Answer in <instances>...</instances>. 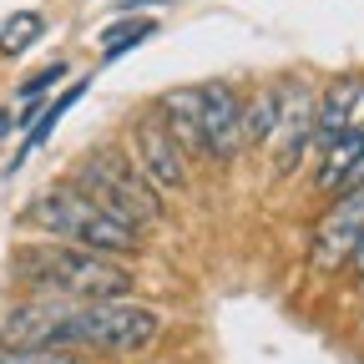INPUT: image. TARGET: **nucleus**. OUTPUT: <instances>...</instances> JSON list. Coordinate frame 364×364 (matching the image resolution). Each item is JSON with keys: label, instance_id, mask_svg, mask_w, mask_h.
Wrapping results in <instances>:
<instances>
[{"label": "nucleus", "instance_id": "1", "mask_svg": "<svg viewBox=\"0 0 364 364\" xmlns=\"http://www.w3.org/2000/svg\"><path fill=\"white\" fill-rule=\"evenodd\" d=\"M16 273L41 289V294H56V299H122L132 289V273L122 263H112V253H91L76 243H26L16 248Z\"/></svg>", "mask_w": 364, "mask_h": 364}, {"label": "nucleus", "instance_id": "2", "mask_svg": "<svg viewBox=\"0 0 364 364\" xmlns=\"http://www.w3.org/2000/svg\"><path fill=\"white\" fill-rule=\"evenodd\" d=\"M26 223L51 233L56 243H76V248H91V253H136V228H127L122 218H112L102 203H91L76 182H61V188H46L31 208H26Z\"/></svg>", "mask_w": 364, "mask_h": 364}, {"label": "nucleus", "instance_id": "3", "mask_svg": "<svg viewBox=\"0 0 364 364\" xmlns=\"http://www.w3.org/2000/svg\"><path fill=\"white\" fill-rule=\"evenodd\" d=\"M71 182L91 198V203H102L112 218H122L127 228H142V223H157L162 218V198L157 188L136 172L117 147H97V152H86L71 172Z\"/></svg>", "mask_w": 364, "mask_h": 364}, {"label": "nucleus", "instance_id": "4", "mask_svg": "<svg viewBox=\"0 0 364 364\" xmlns=\"http://www.w3.org/2000/svg\"><path fill=\"white\" fill-rule=\"evenodd\" d=\"M157 339V314L147 304L132 299H91L76 304L66 329H61V349H107V354H136Z\"/></svg>", "mask_w": 364, "mask_h": 364}, {"label": "nucleus", "instance_id": "5", "mask_svg": "<svg viewBox=\"0 0 364 364\" xmlns=\"http://www.w3.org/2000/svg\"><path fill=\"white\" fill-rule=\"evenodd\" d=\"M132 147H136V162H142V177L152 182L157 193H182V188H188V152L177 147V136L162 127L157 112L136 117Z\"/></svg>", "mask_w": 364, "mask_h": 364}, {"label": "nucleus", "instance_id": "6", "mask_svg": "<svg viewBox=\"0 0 364 364\" xmlns=\"http://www.w3.org/2000/svg\"><path fill=\"white\" fill-rule=\"evenodd\" d=\"M309 142H314V97H309V86H304L299 76H289V81H284V102H279V122H273V132H268L273 172L289 177V172L304 162Z\"/></svg>", "mask_w": 364, "mask_h": 364}, {"label": "nucleus", "instance_id": "7", "mask_svg": "<svg viewBox=\"0 0 364 364\" xmlns=\"http://www.w3.org/2000/svg\"><path fill=\"white\" fill-rule=\"evenodd\" d=\"M76 299L46 294L36 304H16L0 318V349H61V329L71 318Z\"/></svg>", "mask_w": 364, "mask_h": 364}, {"label": "nucleus", "instance_id": "8", "mask_svg": "<svg viewBox=\"0 0 364 364\" xmlns=\"http://www.w3.org/2000/svg\"><path fill=\"white\" fill-rule=\"evenodd\" d=\"M359 233H364V182L344 188V198L318 218V228H314V268L334 273L344 258H354Z\"/></svg>", "mask_w": 364, "mask_h": 364}, {"label": "nucleus", "instance_id": "9", "mask_svg": "<svg viewBox=\"0 0 364 364\" xmlns=\"http://www.w3.org/2000/svg\"><path fill=\"white\" fill-rule=\"evenodd\" d=\"M203 91V157L233 162L243 152V102L228 81H208Z\"/></svg>", "mask_w": 364, "mask_h": 364}, {"label": "nucleus", "instance_id": "10", "mask_svg": "<svg viewBox=\"0 0 364 364\" xmlns=\"http://www.w3.org/2000/svg\"><path fill=\"white\" fill-rule=\"evenodd\" d=\"M157 117H162V127L177 136L182 152H198V157H203V91H198V86L167 91L162 107H157Z\"/></svg>", "mask_w": 364, "mask_h": 364}, {"label": "nucleus", "instance_id": "11", "mask_svg": "<svg viewBox=\"0 0 364 364\" xmlns=\"http://www.w3.org/2000/svg\"><path fill=\"white\" fill-rule=\"evenodd\" d=\"M364 97V76H344L324 91V102H314V147H329L334 136L349 127V112Z\"/></svg>", "mask_w": 364, "mask_h": 364}, {"label": "nucleus", "instance_id": "12", "mask_svg": "<svg viewBox=\"0 0 364 364\" xmlns=\"http://www.w3.org/2000/svg\"><path fill=\"white\" fill-rule=\"evenodd\" d=\"M279 102H284V81H268L258 97L243 102V147H263L273 122H279Z\"/></svg>", "mask_w": 364, "mask_h": 364}, {"label": "nucleus", "instance_id": "13", "mask_svg": "<svg viewBox=\"0 0 364 364\" xmlns=\"http://www.w3.org/2000/svg\"><path fill=\"white\" fill-rule=\"evenodd\" d=\"M76 97H81V86H71V91H66V97H56V102H46V112H36V122H31V132H26V147L16 152V167L26 162V152H31V147H41V142H46V136H51V132H56V122L66 117V107H71Z\"/></svg>", "mask_w": 364, "mask_h": 364}, {"label": "nucleus", "instance_id": "14", "mask_svg": "<svg viewBox=\"0 0 364 364\" xmlns=\"http://www.w3.org/2000/svg\"><path fill=\"white\" fill-rule=\"evenodd\" d=\"M152 31H157V26H152V21H142V16H136V21H117V26H107V31H102V56H107V61H117L122 51L142 46Z\"/></svg>", "mask_w": 364, "mask_h": 364}, {"label": "nucleus", "instance_id": "15", "mask_svg": "<svg viewBox=\"0 0 364 364\" xmlns=\"http://www.w3.org/2000/svg\"><path fill=\"white\" fill-rule=\"evenodd\" d=\"M41 16L36 11H21V16H11L6 26H0V56H21L31 41H41Z\"/></svg>", "mask_w": 364, "mask_h": 364}, {"label": "nucleus", "instance_id": "16", "mask_svg": "<svg viewBox=\"0 0 364 364\" xmlns=\"http://www.w3.org/2000/svg\"><path fill=\"white\" fill-rule=\"evenodd\" d=\"M0 364H81L66 349H0Z\"/></svg>", "mask_w": 364, "mask_h": 364}, {"label": "nucleus", "instance_id": "17", "mask_svg": "<svg viewBox=\"0 0 364 364\" xmlns=\"http://www.w3.org/2000/svg\"><path fill=\"white\" fill-rule=\"evenodd\" d=\"M61 76H66V61H56V66H46L41 76H31V81L21 86V97H36V91H46V86H56Z\"/></svg>", "mask_w": 364, "mask_h": 364}, {"label": "nucleus", "instance_id": "18", "mask_svg": "<svg viewBox=\"0 0 364 364\" xmlns=\"http://www.w3.org/2000/svg\"><path fill=\"white\" fill-rule=\"evenodd\" d=\"M122 6H162V0H122Z\"/></svg>", "mask_w": 364, "mask_h": 364}, {"label": "nucleus", "instance_id": "19", "mask_svg": "<svg viewBox=\"0 0 364 364\" xmlns=\"http://www.w3.org/2000/svg\"><path fill=\"white\" fill-rule=\"evenodd\" d=\"M6 127H11V112H0V132H6Z\"/></svg>", "mask_w": 364, "mask_h": 364}]
</instances>
